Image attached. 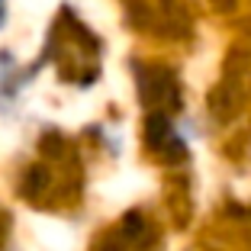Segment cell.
Returning a JSON list of instances; mask_svg holds the SVG:
<instances>
[{"label":"cell","instance_id":"6da1fadb","mask_svg":"<svg viewBox=\"0 0 251 251\" xmlns=\"http://www.w3.org/2000/svg\"><path fill=\"white\" fill-rule=\"evenodd\" d=\"M145 139H148V145L151 148H164L171 142V123L164 116H148V123H145Z\"/></svg>","mask_w":251,"mask_h":251},{"label":"cell","instance_id":"7a4b0ae2","mask_svg":"<svg viewBox=\"0 0 251 251\" xmlns=\"http://www.w3.org/2000/svg\"><path fill=\"white\" fill-rule=\"evenodd\" d=\"M49 168H45V164H32L29 171H26V177H23V193H26V197H39V193L45 190V187H49Z\"/></svg>","mask_w":251,"mask_h":251},{"label":"cell","instance_id":"3957f363","mask_svg":"<svg viewBox=\"0 0 251 251\" xmlns=\"http://www.w3.org/2000/svg\"><path fill=\"white\" fill-rule=\"evenodd\" d=\"M123 232L129 238H139L142 232H145V219H142V213H126L123 219Z\"/></svg>","mask_w":251,"mask_h":251},{"label":"cell","instance_id":"277c9868","mask_svg":"<svg viewBox=\"0 0 251 251\" xmlns=\"http://www.w3.org/2000/svg\"><path fill=\"white\" fill-rule=\"evenodd\" d=\"M58 148H61V139H55V135H49V139L42 142V151H49V155H55Z\"/></svg>","mask_w":251,"mask_h":251},{"label":"cell","instance_id":"5b68a950","mask_svg":"<svg viewBox=\"0 0 251 251\" xmlns=\"http://www.w3.org/2000/svg\"><path fill=\"white\" fill-rule=\"evenodd\" d=\"M3 232H7V216L0 213V235H3Z\"/></svg>","mask_w":251,"mask_h":251}]
</instances>
